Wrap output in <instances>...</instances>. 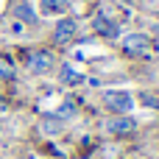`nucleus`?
<instances>
[{
	"instance_id": "1",
	"label": "nucleus",
	"mask_w": 159,
	"mask_h": 159,
	"mask_svg": "<svg viewBox=\"0 0 159 159\" xmlns=\"http://www.w3.org/2000/svg\"><path fill=\"white\" fill-rule=\"evenodd\" d=\"M101 98H103V106L109 112H115V115H129L134 109V98L126 89H106Z\"/></svg>"
},
{
	"instance_id": "2",
	"label": "nucleus",
	"mask_w": 159,
	"mask_h": 159,
	"mask_svg": "<svg viewBox=\"0 0 159 159\" xmlns=\"http://www.w3.org/2000/svg\"><path fill=\"white\" fill-rule=\"evenodd\" d=\"M120 45H123V50L131 53V56H148V53H151V36L143 34V31L126 34V36L120 39Z\"/></svg>"
},
{
	"instance_id": "3",
	"label": "nucleus",
	"mask_w": 159,
	"mask_h": 159,
	"mask_svg": "<svg viewBox=\"0 0 159 159\" xmlns=\"http://www.w3.org/2000/svg\"><path fill=\"white\" fill-rule=\"evenodd\" d=\"M53 64H56V59H53L50 50H31V53H28V61H25L28 73H34V75H45V73H50Z\"/></svg>"
},
{
	"instance_id": "4",
	"label": "nucleus",
	"mask_w": 159,
	"mask_h": 159,
	"mask_svg": "<svg viewBox=\"0 0 159 159\" xmlns=\"http://www.w3.org/2000/svg\"><path fill=\"white\" fill-rule=\"evenodd\" d=\"M75 31H78V22L70 20V17H61L56 25H53V42L56 45H70L75 39Z\"/></svg>"
},
{
	"instance_id": "5",
	"label": "nucleus",
	"mask_w": 159,
	"mask_h": 159,
	"mask_svg": "<svg viewBox=\"0 0 159 159\" xmlns=\"http://www.w3.org/2000/svg\"><path fill=\"white\" fill-rule=\"evenodd\" d=\"M92 28H95L98 36H106V39L120 36V28H117V22H115L109 14H95V17H92Z\"/></svg>"
},
{
	"instance_id": "6",
	"label": "nucleus",
	"mask_w": 159,
	"mask_h": 159,
	"mask_svg": "<svg viewBox=\"0 0 159 159\" xmlns=\"http://www.w3.org/2000/svg\"><path fill=\"white\" fill-rule=\"evenodd\" d=\"M106 129H109V134H131L134 129H137V120H131L129 115H115L109 123H106Z\"/></svg>"
},
{
	"instance_id": "7",
	"label": "nucleus",
	"mask_w": 159,
	"mask_h": 159,
	"mask_svg": "<svg viewBox=\"0 0 159 159\" xmlns=\"http://www.w3.org/2000/svg\"><path fill=\"white\" fill-rule=\"evenodd\" d=\"M81 81H84V75H81L78 70H73V64H61V84L75 87V84H81Z\"/></svg>"
},
{
	"instance_id": "8",
	"label": "nucleus",
	"mask_w": 159,
	"mask_h": 159,
	"mask_svg": "<svg viewBox=\"0 0 159 159\" xmlns=\"http://www.w3.org/2000/svg\"><path fill=\"white\" fill-rule=\"evenodd\" d=\"M14 17H20L22 22H36V14H34V8H31V6H25V3L14 6Z\"/></svg>"
},
{
	"instance_id": "9",
	"label": "nucleus",
	"mask_w": 159,
	"mask_h": 159,
	"mask_svg": "<svg viewBox=\"0 0 159 159\" xmlns=\"http://www.w3.org/2000/svg\"><path fill=\"white\" fill-rule=\"evenodd\" d=\"M42 8H45L48 14H50V11H53V14H64V11H67V0H42Z\"/></svg>"
},
{
	"instance_id": "10",
	"label": "nucleus",
	"mask_w": 159,
	"mask_h": 159,
	"mask_svg": "<svg viewBox=\"0 0 159 159\" xmlns=\"http://www.w3.org/2000/svg\"><path fill=\"white\" fill-rule=\"evenodd\" d=\"M42 131H45V134H59V131H61V120H59L56 115H53V117H45V120H42Z\"/></svg>"
},
{
	"instance_id": "11",
	"label": "nucleus",
	"mask_w": 159,
	"mask_h": 159,
	"mask_svg": "<svg viewBox=\"0 0 159 159\" xmlns=\"http://www.w3.org/2000/svg\"><path fill=\"white\" fill-rule=\"evenodd\" d=\"M0 78H3V81L14 78V61L6 59V56H0Z\"/></svg>"
},
{
	"instance_id": "12",
	"label": "nucleus",
	"mask_w": 159,
	"mask_h": 159,
	"mask_svg": "<svg viewBox=\"0 0 159 159\" xmlns=\"http://www.w3.org/2000/svg\"><path fill=\"white\" fill-rule=\"evenodd\" d=\"M73 115H75V103H70V101H67V103H61V109L56 112V117H59V120H67V117H73Z\"/></svg>"
},
{
	"instance_id": "13",
	"label": "nucleus",
	"mask_w": 159,
	"mask_h": 159,
	"mask_svg": "<svg viewBox=\"0 0 159 159\" xmlns=\"http://www.w3.org/2000/svg\"><path fill=\"white\" fill-rule=\"evenodd\" d=\"M143 103H145V106H151V109H159V95L143 92Z\"/></svg>"
},
{
	"instance_id": "14",
	"label": "nucleus",
	"mask_w": 159,
	"mask_h": 159,
	"mask_svg": "<svg viewBox=\"0 0 159 159\" xmlns=\"http://www.w3.org/2000/svg\"><path fill=\"white\" fill-rule=\"evenodd\" d=\"M6 112H8V101H6V98H3V95H0V117H3V115H6Z\"/></svg>"
}]
</instances>
